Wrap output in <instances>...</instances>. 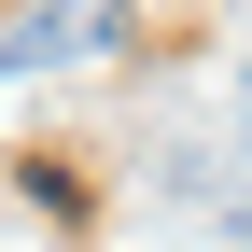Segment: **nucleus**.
Masks as SVG:
<instances>
[{
	"label": "nucleus",
	"instance_id": "nucleus-1",
	"mask_svg": "<svg viewBox=\"0 0 252 252\" xmlns=\"http://www.w3.org/2000/svg\"><path fill=\"white\" fill-rule=\"evenodd\" d=\"M112 42H126L112 0H42L28 28H0V70H56V56H112Z\"/></svg>",
	"mask_w": 252,
	"mask_h": 252
}]
</instances>
